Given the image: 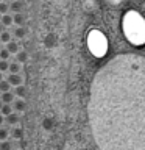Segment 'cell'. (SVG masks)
<instances>
[{
    "label": "cell",
    "mask_w": 145,
    "mask_h": 150,
    "mask_svg": "<svg viewBox=\"0 0 145 150\" xmlns=\"http://www.w3.org/2000/svg\"><path fill=\"white\" fill-rule=\"evenodd\" d=\"M13 142H9V141H2L0 142V150H13Z\"/></svg>",
    "instance_id": "d6986e66"
},
{
    "label": "cell",
    "mask_w": 145,
    "mask_h": 150,
    "mask_svg": "<svg viewBox=\"0 0 145 150\" xmlns=\"http://www.w3.org/2000/svg\"><path fill=\"white\" fill-rule=\"evenodd\" d=\"M9 91H11V84H9L6 80H2V81H0V94L9 92Z\"/></svg>",
    "instance_id": "2e32d148"
},
{
    "label": "cell",
    "mask_w": 145,
    "mask_h": 150,
    "mask_svg": "<svg viewBox=\"0 0 145 150\" xmlns=\"http://www.w3.org/2000/svg\"><path fill=\"white\" fill-rule=\"evenodd\" d=\"M87 44H89V49L95 56H103L106 53V49H108V41L105 35L101 31H91V35L87 38Z\"/></svg>",
    "instance_id": "3957f363"
},
{
    "label": "cell",
    "mask_w": 145,
    "mask_h": 150,
    "mask_svg": "<svg viewBox=\"0 0 145 150\" xmlns=\"http://www.w3.org/2000/svg\"><path fill=\"white\" fill-rule=\"evenodd\" d=\"M8 72H9V74H19V72H20V64H19L17 61H13V63H9Z\"/></svg>",
    "instance_id": "9a60e30c"
},
{
    "label": "cell",
    "mask_w": 145,
    "mask_h": 150,
    "mask_svg": "<svg viewBox=\"0 0 145 150\" xmlns=\"http://www.w3.org/2000/svg\"><path fill=\"white\" fill-rule=\"evenodd\" d=\"M3 31H5V27L2 25V23H0V35H2V33H3Z\"/></svg>",
    "instance_id": "484cf974"
},
{
    "label": "cell",
    "mask_w": 145,
    "mask_h": 150,
    "mask_svg": "<svg viewBox=\"0 0 145 150\" xmlns=\"http://www.w3.org/2000/svg\"><path fill=\"white\" fill-rule=\"evenodd\" d=\"M2 80H3V74L0 72V81H2Z\"/></svg>",
    "instance_id": "4316f807"
},
{
    "label": "cell",
    "mask_w": 145,
    "mask_h": 150,
    "mask_svg": "<svg viewBox=\"0 0 145 150\" xmlns=\"http://www.w3.org/2000/svg\"><path fill=\"white\" fill-rule=\"evenodd\" d=\"M11 106H13V111H14V112H22V111L27 110V103L23 102L22 98H17V100H14Z\"/></svg>",
    "instance_id": "8992f818"
},
{
    "label": "cell",
    "mask_w": 145,
    "mask_h": 150,
    "mask_svg": "<svg viewBox=\"0 0 145 150\" xmlns=\"http://www.w3.org/2000/svg\"><path fill=\"white\" fill-rule=\"evenodd\" d=\"M11 35H13L14 38H23V36H27V28H23V27H16Z\"/></svg>",
    "instance_id": "7c38bea8"
},
{
    "label": "cell",
    "mask_w": 145,
    "mask_h": 150,
    "mask_svg": "<svg viewBox=\"0 0 145 150\" xmlns=\"http://www.w3.org/2000/svg\"><path fill=\"white\" fill-rule=\"evenodd\" d=\"M0 2H3V0H0Z\"/></svg>",
    "instance_id": "4dcf8cb0"
},
{
    "label": "cell",
    "mask_w": 145,
    "mask_h": 150,
    "mask_svg": "<svg viewBox=\"0 0 145 150\" xmlns=\"http://www.w3.org/2000/svg\"><path fill=\"white\" fill-rule=\"evenodd\" d=\"M0 19H2V14H0Z\"/></svg>",
    "instance_id": "f546056e"
},
{
    "label": "cell",
    "mask_w": 145,
    "mask_h": 150,
    "mask_svg": "<svg viewBox=\"0 0 145 150\" xmlns=\"http://www.w3.org/2000/svg\"><path fill=\"white\" fill-rule=\"evenodd\" d=\"M8 11H9V5L5 2V0L0 2V14L3 16V14H8Z\"/></svg>",
    "instance_id": "ffe728a7"
},
{
    "label": "cell",
    "mask_w": 145,
    "mask_h": 150,
    "mask_svg": "<svg viewBox=\"0 0 145 150\" xmlns=\"http://www.w3.org/2000/svg\"><path fill=\"white\" fill-rule=\"evenodd\" d=\"M0 23H2L3 27H9V25H13V16H9V14H3L2 19H0Z\"/></svg>",
    "instance_id": "5bb4252c"
},
{
    "label": "cell",
    "mask_w": 145,
    "mask_h": 150,
    "mask_svg": "<svg viewBox=\"0 0 145 150\" xmlns=\"http://www.w3.org/2000/svg\"><path fill=\"white\" fill-rule=\"evenodd\" d=\"M0 100H2L3 105H13V102L16 100V96H14V92H3L0 94Z\"/></svg>",
    "instance_id": "277c9868"
},
{
    "label": "cell",
    "mask_w": 145,
    "mask_h": 150,
    "mask_svg": "<svg viewBox=\"0 0 145 150\" xmlns=\"http://www.w3.org/2000/svg\"><path fill=\"white\" fill-rule=\"evenodd\" d=\"M11 38H13V35H11V33L5 30V31L2 33V35H0V44H8L9 41H13Z\"/></svg>",
    "instance_id": "4fadbf2b"
},
{
    "label": "cell",
    "mask_w": 145,
    "mask_h": 150,
    "mask_svg": "<svg viewBox=\"0 0 145 150\" xmlns=\"http://www.w3.org/2000/svg\"><path fill=\"white\" fill-rule=\"evenodd\" d=\"M11 112H13V106H11V105H3V106H2V110H0V114H2L3 117L9 116Z\"/></svg>",
    "instance_id": "e0dca14e"
},
{
    "label": "cell",
    "mask_w": 145,
    "mask_h": 150,
    "mask_svg": "<svg viewBox=\"0 0 145 150\" xmlns=\"http://www.w3.org/2000/svg\"><path fill=\"white\" fill-rule=\"evenodd\" d=\"M6 81L11 84V86L16 88V86H20V84H22V77L19 74H9L8 78H6Z\"/></svg>",
    "instance_id": "5b68a950"
},
{
    "label": "cell",
    "mask_w": 145,
    "mask_h": 150,
    "mask_svg": "<svg viewBox=\"0 0 145 150\" xmlns=\"http://www.w3.org/2000/svg\"><path fill=\"white\" fill-rule=\"evenodd\" d=\"M89 122L101 150H145V58L119 55L95 74Z\"/></svg>",
    "instance_id": "6da1fadb"
},
{
    "label": "cell",
    "mask_w": 145,
    "mask_h": 150,
    "mask_svg": "<svg viewBox=\"0 0 145 150\" xmlns=\"http://www.w3.org/2000/svg\"><path fill=\"white\" fill-rule=\"evenodd\" d=\"M6 138H8V130L0 128V141H6Z\"/></svg>",
    "instance_id": "cb8c5ba5"
},
{
    "label": "cell",
    "mask_w": 145,
    "mask_h": 150,
    "mask_svg": "<svg viewBox=\"0 0 145 150\" xmlns=\"http://www.w3.org/2000/svg\"><path fill=\"white\" fill-rule=\"evenodd\" d=\"M3 124H5V117L0 114V125H3Z\"/></svg>",
    "instance_id": "d4e9b609"
},
{
    "label": "cell",
    "mask_w": 145,
    "mask_h": 150,
    "mask_svg": "<svg viewBox=\"0 0 145 150\" xmlns=\"http://www.w3.org/2000/svg\"><path fill=\"white\" fill-rule=\"evenodd\" d=\"M2 49H3V47H2V44H0V50H2Z\"/></svg>",
    "instance_id": "f1b7e54d"
},
{
    "label": "cell",
    "mask_w": 145,
    "mask_h": 150,
    "mask_svg": "<svg viewBox=\"0 0 145 150\" xmlns=\"http://www.w3.org/2000/svg\"><path fill=\"white\" fill-rule=\"evenodd\" d=\"M14 96L19 97V98H23L27 96V88L22 86V84H20V86H16V88H14Z\"/></svg>",
    "instance_id": "8fae6325"
},
{
    "label": "cell",
    "mask_w": 145,
    "mask_h": 150,
    "mask_svg": "<svg viewBox=\"0 0 145 150\" xmlns=\"http://www.w3.org/2000/svg\"><path fill=\"white\" fill-rule=\"evenodd\" d=\"M8 69H9V63L8 61H0V72H8Z\"/></svg>",
    "instance_id": "603a6c76"
},
{
    "label": "cell",
    "mask_w": 145,
    "mask_h": 150,
    "mask_svg": "<svg viewBox=\"0 0 145 150\" xmlns=\"http://www.w3.org/2000/svg\"><path fill=\"white\" fill-rule=\"evenodd\" d=\"M22 8H23V3L20 2V0H14V2L9 3V11H13L14 14H16V13H20Z\"/></svg>",
    "instance_id": "52a82bcc"
},
{
    "label": "cell",
    "mask_w": 145,
    "mask_h": 150,
    "mask_svg": "<svg viewBox=\"0 0 145 150\" xmlns=\"http://www.w3.org/2000/svg\"><path fill=\"white\" fill-rule=\"evenodd\" d=\"M16 61H17L19 64L25 63V61H27V52H20V50H19L17 53H16Z\"/></svg>",
    "instance_id": "ac0fdd59"
},
{
    "label": "cell",
    "mask_w": 145,
    "mask_h": 150,
    "mask_svg": "<svg viewBox=\"0 0 145 150\" xmlns=\"http://www.w3.org/2000/svg\"><path fill=\"white\" fill-rule=\"evenodd\" d=\"M5 122H6L8 125H16V124H19V114L17 112H11L9 116H6L5 117Z\"/></svg>",
    "instance_id": "ba28073f"
},
{
    "label": "cell",
    "mask_w": 145,
    "mask_h": 150,
    "mask_svg": "<svg viewBox=\"0 0 145 150\" xmlns=\"http://www.w3.org/2000/svg\"><path fill=\"white\" fill-rule=\"evenodd\" d=\"M6 50L9 52V55H11V53L16 55L17 52H19V44H17L16 41H9L8 44H6Z\"/></svg>",
    "instance_id": "30bf717a"
},
{
    "label": "cell",
    "mask_w": 145,
    "mask_h": 150,
    "mask_svg": "<svg viewBox=\"0 0 145 150\" xmlns=\"http://www.w3.org/2000/svg\"><path fill=\"white\" fill-rule=\"evenodd\" d=\"M123 31L130 42L136 45L145 44V21L139 13L128 11L123 17Z\"/></svg>",
    "instance_id": "7a4b0ae2"
},
{
    "label": "cell",
    "mask_w": 145,
    "mask_h": 150,
    "mask_svg": "<svg viewBox=\"0 0 145 150\" xmlns=\"http://www.w3.org/2000/svg\"><path fill=\"white\" fill-rule=\"evenodd\" d=\"M13 2H14V0H13Z\"/></svg>",
    "instance_id": "d6a6232c"
},
{
    "label": "cell",
    "mask_w": 145,
    "mask_h": 150,
    "mask_svg": "<svg viewBox=\"0 0 145 150\" xmlns=\"http://www.w3.org/2000/svg\"><path fill=\"white\" fill-rule=\"evenodd\" d=\"M0 142H2V141H0Z\"/></svg>",
    "instance_id": "1f68e13d"
},
{
    "label": "cell",
    "mask_w": 145,
    "mask_h": 150,
    "mask_svg": "<svg viewBox=\"0 0 145 150\" xmlns=\"http://www.w3.org/2000/svg\"><path fill=\"white\" fill-rule=\"evenodd\" d=\"M11 134H13V138H14V139H20V138H22V130L16 127V128H13Z\"/></svg>",
    "instance_id": "44dd1931"
},
{
    "label": "cell",
    "mask_w": 145,
    "mask_h": 150,
    "mask_svg": "<svg viewBox=\"0 0 145 150\" xmlns=\"http://www.w3.org/2000/svg\"><path fill=\"white\" fill-rule=\"evenodd\" d=\"M2 106H3V103H2V100H0V110H2Z\"/></svg>",
    "instance_id": "83f0119b"
},
{
    "label": "cell",
    "mask_w": 145,
    "mask_h": 150,
    "mask_svg": "<svg viewBox=\"0 0 145 150\" xmlns=\"http://www.w3.org/2000/svg\"><path fill=\"white\" fill-rule=\"evenodd\" d=\"M23 22H25V17H23V14H22V13H16V14L13 16V23H14V25L22 27V25H23Z\"/></svg>",
    "instance_id": "9c48e42d"
},
{
    "label": "cell",
    "mask_w": 145,
    "mask_h": 150,
    "mask_svg": "<svg viewBox=\"0 0 145 150\" xmlns=\"http://www.w3.org/2000/svg\"><path fill=\"white\" fill-rule=\"evenodd\" d=\"M9 58V52L6 49H2L0 50V61H8Z\"/></svg>",
    "instance_id": "7402d4cb"
}]
</instances>
